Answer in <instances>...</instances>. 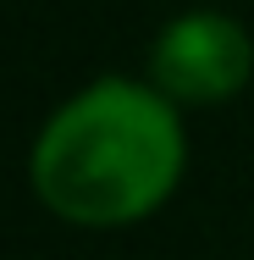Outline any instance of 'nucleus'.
<instances>
[{
    "label": "nucleus",
    "instance_id": "1",
    "mask_svg": "<svg viewBox=\"0 0 254 260\" xmlns=\"http://www.w3.org/2000/svg\"><path fill=\"white\" fill-rule=\"evenodd\" d=\"M183 122L177 100L105 78L72 94L33 144L39 200L78 227H122L150 216L183 177Z\"/></svg>",
    "mask_w": 254,
    "mask_h": 260
},
{
    "label": "nucleus",
    "instance_id": "2",
    "mask_svg": "<svg viewBox=\"0 0 254 260\" xmlns=\"http://www.w3.org/2000/svg\"><path fill=\"white\" fill-rule=\"evenodd\" d=\"M150 72L160 94H171L183 105H215V100H232L249 83L254 45L232 17L188 11V17L166 22V34L155 39Z\"/></svg>",
    "mask_w": 254,
    "mask_h": 260
}]
</instances>
